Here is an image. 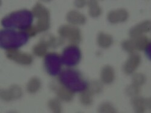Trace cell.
Instances as JSON below:
<instances>
[{
  "label": "cell",
  "instance_id": "cell-1",
  "mask_svg": "<svg viewBox=\"0 0 151 113\" xmlns=\"http://www.w3.org/2000/svg\"><path fill=\"white\" fill-rule=\"evenodd\" d=\"M33 21L32 12L22 9L12 12L5 16L1 21V24L5 28L19 29L23 31L32 26Z\"/></svg>",
  "mask_w": 151,
  "mask_h": 113
},
{
  "label": "cell",
  "instance_id": "cell-2",
  "mask_svg": "<svg viewBox=\"0 0 151 113\" xmlns=\"http://www.w3.org/2000/svg\"><path fill=\"white\" fill-rule=\"evenodd\" d=\"M29 39V36L24 31L3 29L0 32V46L7 50L17 49L26 44Z\"/></svg>",
  "mask_w": 151,
  "mask_h": 113
},
{
  "label": "cell",
  "instance_id": "cell-3",
  "mask_svg": "<svg viewBox=\"0 0 151 113\" xmlns=\"http://www.w3.org/2000/svg\"><path fill=\"white\" fill-rule=\"evenodd\" d=\"M59 79L62 85L74 93L82 92L88 85L81 73L73 69H66L62 71Z\"/></svg>",
  "mask_w": 151,
  "mask_h": 113
},
{
  "label": "cell",
  "instance_id": "cell-4",
  "mask_svg": "<svg viewBox=\"0 0 151 113\" xmlns=\"http://www.w3.org/2000/svg\"><path fill=\"white\" fill-rule=\"evenodd\" d=\"M32 14L37 21L35 26H31L26 30L23 31L28 34L29 37L35 36L40 32L47 31L50 28L49 11L41 3H37L32 10Z\"/></svg>",
  "mask_w": 151,
  "mask_h": 113
},
{
  "label": "cell",
  "instance_id": "cell-5",
  "mask_svg": "<svg viewBox=\"0 0 151 113\" xmlns=\"http://www.w3.org/2000/svg\"><path fill=\"white\" fill-rule=\"evenodd\" d=\"M82 57V54L79 47L75 45L66 47L61 56L62 63L68 67H73L79 64Z\"/></svg>",
  "mask_w": 151,
  "mask_h": 113
},
{
  "label": "cell",
  "instance_id": "cell-6",
  "mask_svg": "<svg viewBox=\"0 0 151 113\" xmlns=\"http://www.w3.org/2000/svg\"><path fill=\"white\" fill-rule=\"evenodd\" d=\"M62 60L60 56L56 53H49L45 56L44 66L47 73L55 77L61 72Z\"/></svg>",
  "mask_w": 151,
  "mask_h": 113
},
{
  "label": "cell",
  "instance_id": "cell-7",
  "mask_svg": "<svg viewBox=\"0 0 151 113\" xmlns=\"http://www.w3.org/2000/svg\"><path fill=\"white\" fill-rule=\"evenodd\" d=\"M149 43H150V41L147 37L141 35L124 41L122 43V48L126 51L132 53L135 50L142 51L145 49Z\"/></svg>",
  "mask_w": 151,
  "mask_h": 113
},
{
  "label": "cell",
  "instance_id": "cell-8",
  "mask_svg": "<svg viewBox=\"0 0 151 113\" xmlns=\"http://www.w3.org/2000/svg\"><path fill=\"white\" fill-rule=\"evenodd\" d=\"M58 33L62 38L67 39L72 43H78L81 41V31L77 27L65 25L59 28Z\"/></svg>",
  "mask_w": 151,
  "mask_h": 113
},
{
  "label": "cell",
  "instance_id": "cell-9",
  "mask_svg": "<svg viewBox=\"0 0 151 113\" xmlns=\"http://www.w3.org/2000/svg\"><path fill=\"white\" fill-rule=\"evenodd\" d=\"M6 56L9 59L22 65H29L33 61V58L31 55L21 53L17 49L7 50Z\"/></svg>",
  "mask_w": 151,
  "mask_h": 113
},
{
  "label": "cell",
  "instance_id": "cell-10",
  "mask_svg": "<svg viewBox=\"0 0 151 113\" xmlns=\"http://www.w3.org/2000/svg\"><path fill=\"white\" fill-rule=\"evenodd\" d=\"M140 55L137 53H132L123 66V70L124 73L128 75L133 73L140 65Z\"/></svg>",
  "mask_w": 151,
  "mask_h": 113
},
{
  "label": "cell",
  "instance_id": "cell-11",
  "mask_svg": "<svg viewBox=\"0 0 151 113\" xmlns=\"http://www.w3.org/2000/svg\"><path fill=\"white\" fill-rule=\"evenodd\" d=\"M22 90L18 85L11 86L8 90H2L0 92L1 98L5 101H10L14 99H17L22 96Z\"/></svg>",
  "mask_w": 151,
  "mask_h": 113
},
{
  "label": "cell",
  "instance_id": "cell-12",
  "mask_svg": "<svg viewBox=\"0 0 151 113\" xmlns=\"http://www.w3.org/2000/svg\"><path fill=\"white\" fill-rule=\"evenodd\" d=\"M52 89L54 90L59 98L64 101L70 102L73 99L74 92H71L63 85L58 86L56 84L52 85Z\"/></svg>",
  "mask_w": 151,
  "mask_h": 113
},
{
  "label": "cell",
  "instance_id": "cell-13",
  "mask_svg": "<svg viewBox=\"0 0 151 113\" xmlns=\"http://www.w3.org/2000/svg\"><path fill=\"white\" fill-rule=\"evenodd\" d=\"M128 18V11L124 9H118L110 11L108 15V19L109 22L116 23L124 22Z\"/></svg>",
  "mask_w": 151,
  "mask_h": 113
},
{
  "label": "cell",
  "instance_id": "cell-14",
  "mask_svg": "<svg viewBox=\"0 0 151 113\" xmlns=\"http://www.w3.org/2000/svg\"><path fill=\"white\" fill-rule=\"evenodd\" d=\"M151 23L150 21H146L137 24L132 28L129 31V35L132 38L141 36L144 33H148L150 31Z\"/></svg>",
  "mask_w": 151,
  "mask_h": 113
},
{
  "label": "cell",
  "instance_id": "cell-15",
  "mask_svg": "<svg viewBox=\"0 0 151 113\" xmlns=\"http://www.w3.org/2000/svg\"><path fill=\"white\" fill-rule=\"evenodd\" d=\"M132 104L136 112H144L146 108H150V99L140 97H134L132 99Z\"/></svg>",
  "mask_w": 151,
  "mask_h": 113
},
{
  "label": "cell",
  "instance_id": "cell-16",
  "mask_svg": "<svg viewBox=\"0 0 151 113\" xmlns=\"http://www.w3.org/2000/svg\"><path fill=\"white\" fill-rule=\"evenodd\" d=\"M67 20L68 22L74 25H82L85 23L86 18L79 12L71 10L67 15Z\"/></svg>",
  "mask_w": 151,
  "mask_h": 113
},
{
  "label": "cell",
  "instance_id": "cell-17",
  "mask_svg": "<svg viewBox=\"0 0 151 113\" xmlns=\"http://www.w3.org/2000/svg\"><path fill=\"white\" fill-rule=\"evenodd\" d=\"M115 73L114 69L109 66H105L101 72V80L105 84H110L114 81Z\"/></svg>",
  "mask_w": 151,
  "mask_h": 113
},
{
  "label": "cell",
  "instance_id": "cell-18",
  "mask_svg": "<svg viewBox=\"0 0 151 113\" xmlns=\"http://www.w3.org/2000/svg\"><path fill=\"white\" fill-rule=\"evenodd\" d=\"M97 42L99 45L104 48H109L112 43V38L111 36L105 34L103 33H100L98 36Z\"/></svg>",
  "mask_w": 151,
  "mask_h": 113
},
{
  "label": "cell",
  "instance_id": "cell-19",
  "mask_svg": "<svg viewBox=\"0 0 151 113\" xmlns=\"http://www.w3.org/2000/svg\"><path fill=\"white\" fill-rule=\"evenodd\" d=\"M42 41L45 42L48 47H52V48H56L58 46L61 45L64 43L63 41L60 38H56L55 37L51 36V35H46L43 37Z\"/></svg>",
  "mask_w": 151,
  "mask_h": 113
},
{
  "label": "cell",
  "instance_id": "cell-20",
  "mask_svg": "<svg viewBox=\"0 0 151 113\" xmlns=\"http://www.w3.org/2000/svg\"><path fill=\"white\" fill-rule=\"evenodd\" d=\"M93 95L94 93L87 87L85 90L81 92L80 96V100L81 103L85 105H91L93 102Z\"/></svg>",
  "mask_w": 151,
  "mask_h": 113
},
{
  "label": "cell",
  "instance_id": "cell-21",
  "mask_svg": "<svg viewBox=\"0 0 151 113\" xmlns=\"http://www.w3.org/2000/svg\"><path fill=\"white\" fill-rule=\"evenodd\" d=\"M48 48H49L48 45L45 42L41 41L39 43H37L33 47V54L36 56L43 57L46 54Z\"/></svg>",
  "mask_w": 151,
  "mask_h": 113
},
{
  "label": "cell",
  "instance_id": "cell-22",
  "mask_svg": "<svg viewBox=\"0 0 151 113\" xmlns=\"http://www.w3.org/2000/svg\"><path fill=\"white\" fill-rule=\"evenodd\" d=\"M89 8H90V15L93 18H97L99 16L102 14L101 8L98 4L96 1H89L88 2Z\"/></svg>",
  "mask_w": 151,
  "mask_h": 113
},
{
  "label": "cell",
  "instance_id": "cell-23",
  "mask_svg": "<svg viewBox=\"0 0 151 113\" xmlns=\"http://www.w3.org/2000/svg\"><path fill=\"white\" fill-rule=\"evenodd\" d=\"M41 87L40 80L36 77L32 78L28 82L27 85V90L30 93H34L38 91Z\"/></svg>",
  "mask_w": 151,
  "mask_h": 113
},
{
  "label": "cell",
  "instance_id": "cell-24",
  "mask_svg": "<svg viewBox=\"0 0 151 113\" xmlns=\"http://www.w3.org/2000/svg\"><path fill=\"white\" fill-rule=\"evenodd\" d=\"M48 107L53 112L58 113L61 112L62 107L58 99H55L50 100L48 102Z\"/></svg>",
  "mask_w": 151,
  "mask_h": 113
},
{
  "label": "cell",
  "instance_id": "cell-25",
  "mask_svg": "<svg viewBox=\"0 0 151 113\" xmlns=\"http://www.w3.org/2000/svg\"><path fill=\"white\" fill-rule=\"evenodd\" d=\"M132 81L134 84L138 86H140V85H142L145 82L146 77L142 73H135L133 75L132 77Z\"/></svg>",
  "mask_w": 151,
  "mask_h": 113
},
{
  "label": "cell",
  "instance_id": "cell-26",
  "mask_svg": "<svg viewBox=\"0 0 151 113\" xmlns=\"http://www.w3.org/2000/svg\"><path fill=\"white\" fill-rule=\"evenodd\" d=\"M140 86L136 85L134 84L128 86L126 89V93L129 96H135L138 95L140 92Z\"/></svg>",
  "mask_w": 151,
  "mask_h": 113
},
{
  "label": "cell",
  "instance_id": "cell-27",
  "mask_svg": "<svg viewBox=\"0 0 151 113\" xmlns=\"http://www.w3.org/2000/svg\"><path fill=\"white\" fill-rule=\"evenodd\" d=\"M99 112H116V111L111 104L106 102L100 105L99 108Z\"/></svg>",
  "mask_w": 151,
  "mask_h": 113
},
{
  "label": "cell",
  "instance_id": "cell-28",
  "mask_svg": "<svg viewBox=\"0 0 151 113\" xmlns=\"http://www.w3.org/2000/svg\"><path fill=\"white\" fill-rule=\"evenodd\" d=\"M88 88L94 93H99L102 91V87L99 82L94 81L92 82L89 85H88Z\"/></svg>",
  "mask_w": 151,
  "mask_h": 113
},
{
  "label": "cell",
  "instance_id": "cell-29",
  "mask_svg": "<svg viewBox=\"0 0 151 113\" xmlns=\"http://www.w3.org/2000/svg\"><path fill=\"white\" fill-rule=\"evenodd\" d=\"M86 3V1H76L74 2L75 6L79 8L83 7L85 5Z\"/></svg>",
  "mask_w": 151,
  "mask_h": 113
}]
</instances>
